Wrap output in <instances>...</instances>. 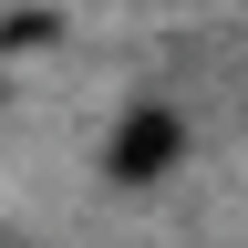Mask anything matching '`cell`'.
<instances>
[{
    "label": "cell",
    "instance_id": "2",
    "mask_svg": "<svg viewBox=\"0 0 248 248\" xmlns=\"http://www.w3.org/2000/svg\"><path fill=\"white\" fill-rule=\"evenodd\" d=\"M0 248H11V238H0Z\"/></svg>",
    "mask_w": 248,
    "mask_h": 248
},
{
    "label": "cell",
    "instance_id": "1",
    "mask_svg": "<svg viewBox=\"0 0 248 248\" xmlns=\"http://www.w3.org/2000/svg\"><path fill=\"white\" fill-rule=\"evenodd\" d=\"M176 155H186V124L166 104H135V114L114 124V155H104V166H114V186H155Z\"/></svg>",
    "mask_w": 248,
    "mask_h": 248
}]
</instances>
